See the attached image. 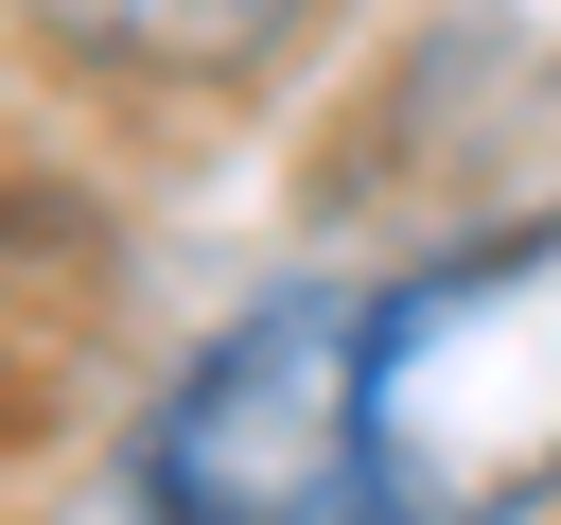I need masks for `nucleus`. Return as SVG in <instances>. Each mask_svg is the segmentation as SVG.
<instances>
[{
  "instance_id": "7ed1b4c3",
  "label": "nucleus",
  "mask_w": 561,
  "mask_h": 525,
  "mask_svg": "<svg viewBox=\"0 0 561 525\" xmlns=\"http://www.w3.org/2000/svg\"><path fill=\"white\" fill-rule=\"evenodd\" d=\"M18 18L105 52V70H158V88H245L298 35V0H18Z\"/></svg>"
},
{
  "instance_id": "f257e3e1",
  "label": "nucleus",
  "mask_w": 561,
  "mask_h": 525,
  "mask_svg": "<svg viewBox=\"0 0 561 525\" xmlns=\"http://www.w3.org/2000/svg\"><path fill=\"white\" fill-rule=\"evenodd\" d=\"M368 455L403 525H508L561 472V210L368 298Z\"/></svg>"
},
{
  "instance_id": "f03ea898",
  "label": "nucleus",
  "mask_w": 561,
  "mask_h": 525,
  "mask_svg": "<svg viewBox=\"0 0 561 525\" xmlns=\"http://www.w3.org/2000/svg\"><path fill=\"white\" fill-rule=\"evenodd\" d=\"M140 508L158 525H403L368 455V298L298 280L228 315L140 420Z\"/></svg>"
}]
</instances>
